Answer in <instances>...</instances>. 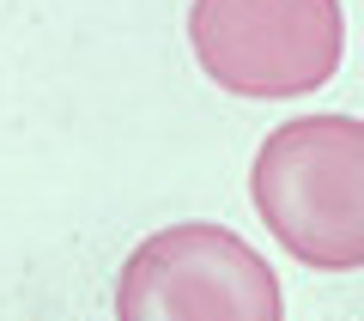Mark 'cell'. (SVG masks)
<instances>
[{"instance_id":"obj_1","label":"cell","mask_w":364,"mask_h":321,"mask_svg":"<svg viewBox=\"0 0 364 321\" xmlns=\"http://www.w3.org/2000/svg\"><path fill=\"white\" fill-rule=\"evenodd\" d=\"M249 194L291 261L316 273L364 267V121L298 116L261 140Z\"/></svg>"},{"instance_id":"obj_2","label":"cell","mask_w":364,"mask_h":321,"mask_svg":"<svg viewBox=\"0 0 364 321\" xmlns=\"http://www.w3.org/2000/svg\"><path fill=\"white\" fill-rule=\"evenodd\" d=\"M188 43L237 97H310L346 55V13L340 0H195Z\"/></svg>"},{"instance_id":"obj_3","label":"cell","mask_w":364,"mask_h":321,"mask_svg":"<svg viewBox=\"0 0 364 321\" xmlns=\"http://www.w3.org/2000/svg\"><path fill=\"white\" fill-rule=\"evenodd\" d=\"M116 321H286L273 267L225 224L152 231L116 279Z\"/></svg>"}]
</instances>
